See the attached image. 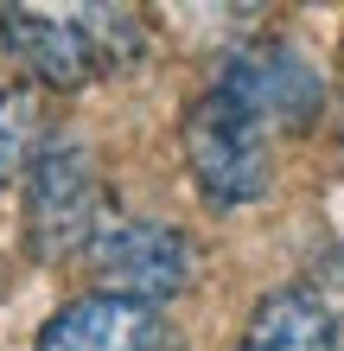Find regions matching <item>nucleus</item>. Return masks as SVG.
Returning a JSON list of instances; mask_svg holds the SVG:
<instances>
[{
  "instance_id": "obj_1",
  "label": "nucleus",
  "mask_w": 344,
  "mask_h": 351,
  "mask_svg": "<svg viewBox=\"0 0 344 351\" xmlns=\"http://www.w3.org/2000/svg\"><path fill=\"white\" fill-rule=\"evenodd\" d=\"M236 115H249L261 134L274 128H313V115L326 109V84H319V71L300 58L293 45H280V38H261V45H242L224 71H217V90Z\"/></svg>"
},
{
  "instance_id": "obj_2",
  "label": "nucleus",
  "mask_w": 344,
  "mask_h": 351,
  "mask_svg": "<svg viewBox=\"0 0 344 351\" xmlns=\"http://www.w3.org/2000/svg\"><path fill=\"white\" fill-rule=\"evenodd\" d=\"M185 160H191V179L211 204H255L268 198L274 185V154H268V134L255 128L249 115H236L224 96H204L185 121Z\"/></svg>"
},
{
  "instance_id": "obj_3",
  "label": "nucleus",
  "mask_w": 344,
  "mask_h": 351,
  "mask_svg": "<svg viewBox=\"0 0 344 351\" xmlns=\"http://www.w3.org/2000/svg\"><path fill=\"white\" fill-rule=\"evenodd\" d=\"M96 217H103V179H96V160L77 147V141H57L32 160L26 173V243L32 256H70L96 237Z\"/></svg>"
},
{
  "instance_id": "obj_4",
  "label": "nucleus",
  "mask_w": 344,
  "mask_h": 351,
  "mask_svg": "<svg viewBox=\"0 0 344 351\" xmlns=\"http://www.w3.org/2000/svg\"><path fill=\"white\" fill-rule=\"evenodd\" d=\"M90 262H96V275L109 281V294H128V300H147V306L185 294L191 275H198V256H191L185 230L153 223V217H115V223H96Z\"/></svg>"
},
{
  "instance_id": "obj_5",
  "label": "nucleus",
  "mask_w": 344,
  "mask_h": 351,
  "mask_svg": "<svg viewBox=\"0 0 344 351\" xmlns=\"http://www.w3.org/2000/svg\"><path fill=\"white\" fill-rule=\"evenodd\" d=\"M166 345H172V326L159 319V306L109 294V287L70 300L32 339V351H166Z\"/></svg>"
},
{
  "instance_id": "obj_6",
  "label": "nucleus",
  "mask_w": 344,
  "mask_h": 351,
  "mask_svg": "<svg viewBox=\"0 0 344 351\" xmlns=\"http://www.w3.org/2000/svg\"><path fill=\"white\" fill-rule=\"evenodd\" d=\"M0 45H7L19 64L32 71V90H83L96 77V58H90V38L57 13H26V7H0Z\"/></svg>"
},
{
  "instance_id": "obj_7",
  "label": "nucleus",
  "mask_w": 344,
  "mask_h": 351,
  "mask_svg": "<svg viewBox=\"0 0 344 351\" xmlns=\"http://www.w3.org/2000/svg\"><path fill=\"white\" fill-rule=\"evenodd\" d=\"M242 351H338V326L313 287H274L249 313Z\"/></svg>"
},
{
  "instance_id": "obj_8",
  "label": "nucleus",
  "mask_w": 344,
  "mask_h": 351,
  "mask_svg": "<svg viewBox=\"0 0 344 351\" xmlns=\"http://www.w3.org/2000/svg\"><path fill=\"white\" fill-rule=\"evenodd\" d=\"M38 154H45V90H7L0 96V185L32 173Z\"/></svg>"
},
{
  "instance_id": "obj_9",
  "label": "nucleus",
  "mask_w": 344,
  "mask_h": 351,
  "mask_svg": "<svg viewBox=\"0 0 344 351\" xmlns=\"http://www.w3.org/2000/svg\"><path fill=\"white\" fill-rule=\"evenodd\" d=\"M77 32L90 38V58H140V19L128 7H90L77 13Z\"/></svg>"
},
{
  "instance_id": "obj_10",
  "label": "nucleus",
  "mask_w": 344,
  "mask_h": 351,
  "mask_svg": "<svg viewBox=\"0 0 344 351\" xmlns=\"http://www.w3.org/2000/svg\"><path fill=\"white\" fill-rule=\"evenodd\" d=\"M0 287H7V262H0Z\"/></svg>"
}]
</instances>
